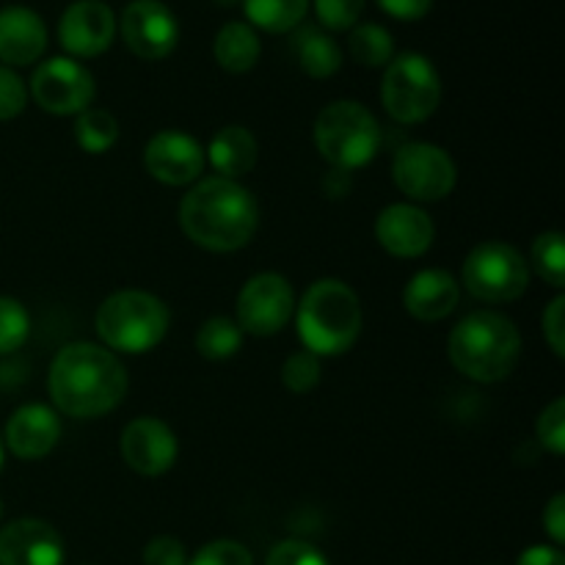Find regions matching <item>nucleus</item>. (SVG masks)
Instances as JSON below:
<instances>
[{
    "label": "nucleus",
    "instance_id": "9b49d317",
    "mask_svg": "<svg viewBox=\"0 0 565 565\" xmlns=\"http://www.w3.org/2000/svg\"><path fill=\"white\" fill-rule=\"evenodd\" d=\"M296 315V290L287 276L265 270L252 276L237 292L235 323L243 334L274 337L285 329Z\"/></svg>",
    "mask_w": 565,
    "mask_h": 565
},
{
    "label": "nucleus",
    "instance_id": "f03ea898",
    "mask_svg": "<svg viewBox=\"0 0 565 565\" xmlns=\"http://www.w3.org/2000/svg\"><path fill=\"white\" fill-rule=\"evenodd\" d=\"M180 226L193 246L213 254L241 252L259 226V204L237 180L207 177L193 182L180 202Z\"/></svg>",
    "mask_w": 565,
    "mask_h": 565
},
{
    "label": "nucleus",
    "instance_id": "6ab92c4d",
    "mask_svg": "<svg viewBox=\"0 0 565 565\" xmlns=\"http://www.w3.org/2000/svg\"><path fill=\"white\" fill-rule=\"evenodd\" d=\"M47 50V25L28 6L0 9V64L31 66Z\"/></svg>",
    "mask_w": 565,
    "mask_h": 565
},
{
    "label": "nucleus",
    "instance_id": "f8f14e48",
    "mask_svg": "<svg viewBox=\"0 0 565 565\" xmlns=\"http://www.w3.org/2000/svg\"><path fill=\"white\" fill-rule=\"evenodd\" d=\"M119 33L141 61H163L180 42V22L163 0H130L121 11Z\"/></svg>",
    "mask_w": 565,
    "mask_h": 565
},
{
    "label": "nucleus",
    "instance_id": "f704fd0d",
    "mask_svg": "<svg viewBox=\"0 0 565 565\" xmlns=\"http://www.w3.org/2000/svg\"><path fill=\"white\" fill-rule=\"evenodd\" d=\"M28 108V86L14 70L0 64V121H11Z\"/></svg>",
    "mask_w": 565,
    "mask_h": 565
},
{
    "label": "nucleus",
    "instance_id": "7c9ffc66",
    "mask_svg": "<svg viewBox=\"0 0 565 565\" xmlns=\"http://www.w3.org/2000/svg\"><path fill=\"white\" fill-rule=\"evenodd\" d=\"M315 17L323 25V31H351L359 25V17L364 11V0H309Z\"/></svg>",
    "mask_w": 565,
    "mask_h": 565
},
{
    "label": "nucleus",
    "instance_id": "20e7f679",
    "mask_svg": "<svg viewBox=\"0 0 565 565\" xmlns=\"http://www.w3.org/2000/svg\"><path fill=\"white\" fill-rule=\"evenodd\" d=\"M364 312L356 290L342 279H318L296 303V329L303 351L315 356H340L356 345Z\"/></svg>",
    "mask_w": 565,
    "mask_h": 565
},
{
    "label": "nucleus",
    "instance_id": "6e6552de",
    "mask_svg": "<svg viewBox=\"0 0 565 565\" xmlns=\"http://www.w3.org/2000/svg\"><path fill=\"white\" fill-rule=\"evenodd\" d=\"M461 285L483 303H511L527 292L530 265L511 243H478L463 259Z\"/></svg>",
    "mask_w": 565,
    "mask_h": 565
},
{
    "label": "nucleus",
    "instance_id": "393cba45",
    "mask_svg": "<svg viewBox=\"0 0 565 565\" xmlns=\"http://www.w3.org/2000/svg\"><path fill=\"white\" fill-rule=\"evenodd\" d=\"M348 53L359 66L379 70L395 58V39L379 22H359L348 33Z\"/></svg>",
    "mask_w": 565,
    "mask_h": 565
},
{
    "label": "nucleus",
    "instance_id": "ea45409f",
    "mask_svg": "<svg viewBox=\"0 0 565 565\" xmlns=\"http://www.w3.org/2000/svg\"><path fill=\"white\" fill-rule=\"evenodd\" d=\"M516 565H565V555L555 544H535L519 555Z\"/></svg>",
    "mask_w": 565,
    "mask_h": 565
},
{
    "label": "nucleus",
    "instance_id": "a19ab883",
    "mask_svg": "<svg viewBox=\"0 0 565 565\" xmlns=\"http://www.w3.org/2000/svg\"><path fill=\"white\" fill-rule=\"evenodd\" d=\"M323 191L329 193L331 199H340L351 191V171L342 169H331L323 180Z\"/></svg>",
    "mask_w": 565,
    "mask_h": 565
},
{
    "label": "nucleus",
    "instance_id": "c03bdc74",
    "mask_svg": "<svg viewBox=\"0 0 565 565\" xmlns=\"http://www.w3.org/2000/svg\"><path fill=\"white\" fill-rule=\"evenodd\" d=\"M0 519H3V502H0Z\"/></svg>",
    "mask_w": 565,
    "mask_h": 565
},
{
    "label": "nucleus",
    "instance_id": "72a5a7b5",
    "mask_svg": "<svg viewBox=\"0 0 565 565\" xmlns=\"http://www.w3.org/2000/svg\"><path fill=\"white\" fill-rule=\"evenodd\" d=\"M265 565H329V561H326V555L318 546L307 544V541L301 539H287L279 541V544L268 552Z\"/></svg>",
    "mask_w": 565,
    "mask_h": 565
},
{
    "label": "nucleus",
    "instance_id": "c756f323",
    "mask_svg": "<svg viewBox=\"0 0 565 565\" xmlns=\"http://www.w3.org/2000/svg\"><path fill=\"white\" fill-rule=\"evenodd\" d=\"M320 375H323V367H320V356L309 351H296L287 356V362L281 364V384L292 392V395H309L315 386L320 384Z\"/></svg>",
    "mask_w": 565,
    "mask_h": 565
},
{
    "label": "nucleus",
    "instance_id": "4468645a",
    "mask_svg": "<svg viewBox=\"0 0 565 565\" xmlns=\"http://www.w3.org/2000/svg\"><path fill=\"white\" fill-rule=\"evenodd\" d=\"M119 22L105 0H75L58 20V42L70 58H97L114 44Z\"/></svg>",
    "mask_w": 565,
    "mask_h": 565
},
{
    "label": "nucleus",
    "instance_id": "58836bf2",
    "mask_svg": "<svg viewBox=\"0 0 565 565\" xmlns=\"http://www.w3.org/2000/svg\"><path fill=\"white\" fill-rule=\"evenodd\" d=\"M544 530L550 533L552 544H565V494H555L544 508Z\"/></svg>",
    "mask_w": 565,
    "mask_h": 565
},
{
    "label": "nucleus",
    "instance_id": "b1692460",
    "mask_svg": "<svg viewBox=\"0 0 565 565\" xmlns=\"http://www.w3.org/2000/svg\"><path fill=\"white\" fill-rule=\"evenodd\" d=\"M243 11L254 31L290 33L307 17L309 0H243Z\"/></svg>",
    "mask_w": 565,
    "mask_h": 565
},
{
    "label": "nucleus",
    "instance_id": "79ce46f5",
    "mask_svg": "<svg viewBox=\"0 0 565 565\" xmlns=\"http://www.w3.org/2000/svg\"><path fill=\"white\" fill-rule=\"evenodd\" d=\"M213 3H218V6H224V9H232V6H237V3H243V0H213Z\"/></svg>",
    "mask_w": 565,
    "mask_h": 565
},
{
    "label": "nucleus",
    "instance_id": "2f4dec72",
    "mask_svg": "<svg viewBox=\"0 0 565 565\" xmlns=\"http://www.w3.org/2000/svg\"><path fill=\"white\" fill-rule=\"evenodd\" d=\"M535 439L541 441L544 450L561 458L565 452V397H555L544 412L539 414L535 423Z\"/></svg>",
    "mask_w": 565,
    "mask_h": 565
},
{
    "label": "nucleus",
    "instance_id": "0eeeda50",
    "mask_svg": "<svg viewBox=\"0 0 565 565\" xmlns=\"http://www.w3.org/2000/svg\"><path fill=\"white\" fill-rule=\"evenodd\" d=\"M441 103V77L423 53H401L384 66L381 105L397 125H423Z\"/></svg>",
    "mask_w": 565,
    "mask_h": 565
},
{
    "label": "nucleus",
    "instance_id": "c9c22d12",
    "mask_svg": "<svg viewBox=\"0 0 565 565\" xmlns=\"http://www.w3.org/2000/svg\"><path fill=\"white\" fill-rule=\"evenodd\" d=\"M143 565H188L185 544L174 535H158L143 546Z\"/></svg>",
    "mask_w": 565,
    "mask_h": 565
},
{
    "label": "nucleus",
    "instance_id": "f3484780",
    "mask_svg": "<svg viewBox=\"0 0 565 565\" xmlns=\"http://www.w3.org/2000/svg\"><path fill=\"white\" fill-rule=\"evenodd\" d=\"M0 565H64V539L44 519H14L0 530Z\"/></svg>",
    "mask_w": 565,
    "mask_h": 565
},
{
    "label": "nucleus",
    "instance_id": "aec40b11",
    "mask_svg": "<svg viewBox=\"0 0 565 565\" xmlns=\"http://www.w3.org/2000/svg\"><path fill=\"white\" fill-rule=\"evenodd\" d=\"M461 298V285L450 270L425 268L408 279L403 290V307L419 323H439L450 318Z\"/></svg>",
    "mask_w": 565,
    "mask_h": 565
},
{
    "label": "nucleus",
    "instance_id": "423d86ee",
    "mask_svg": "<svg viewBox=\"0 0 565 565\" xmlns=\"http://www.w3.org/2000/svg\"><path fill=\"white\" fill-rule=\"evenodd\" d=\"M315 149L331 169L356 171L373 163L384 143V130L367 105L334 99L318 114L312 127Z\"/></svg>",
    "mask_w": 565,
    "mask_h": 565
},
{
    "label": "nucleus",
    "instance_id": "9d476101",
    "mask_svg": "<svg viewBox=\"0 0 565 565\" xmlns=\"http://www.w3.org/2000/svg\"><path fill=\"white\" fill-rule=\"evenodd\" d=\"M97 83L94 75L70 55H55L33 70L28 97L50 116H77L92 108Z\"/></svg>",
    "mask_w": 565,
    "mask_h": 565
},
{
    "label": "nucleus",
    "instance_id": "7ed1b4c3",
    "mask_svg": "<svg viewBox=\"0 0 565 565\" xmlns=\"http://www.w3.org/2000/svg\"><path fill=\"white\" fill-rule=\"evenodd\" d=\"M450 364L469 381L500 384L522 359V334L508 315L478 309L458 320L447 337Z\"/></svg>",
    "mask_w": 565,
    "mask_h": 565
},
{
    "label": "nucleus",
    "instance_id": "473e14b6",
    "mask_svg": "<svg viewBox=\"0 0 565 565\" xmlns=\"http://www.w3.org/2000/svg\"><path fill=\"white\" fill-rule=\"evenodd\" d=\"M188 565H254L252 552L243 544L230 539H218L204 544L196 555L188 561Z\"/></svg>",
    "mask_w": 565,
    "mask_h": 565
},
{
    "label": "nucleus",
    "instance_id": "a878e982",
    "mask_svg": "<svg viewBox=\"0 0 565 565\" xmlns=\"http://www.w3.org/2000/svg\"><path fill=\"white\" fill-rule=\"evenodd\" d=\"M243 331L235 323V318H226V315H215L207 318L196 331V351L199 356L207 359V362H224L232 359L243 348Z\"/></svg>",
    "mask_w": 565,
    "mask_h": 565
},
{
    "label": "nucleus",
    "instance_id": "cd10ccee",
    "mask_svg": "<svg viewBox=\"0 0 565 565\" xmlns=\"http://www.w3.org/2000/svg\"><path fill=\"white\" fill-rule=\"evenodd\" d=\"M533 268L555 290L565 287V237L563 232H541L533 241Z\"/></svg>",
    "mask_w": 565,
    "mask_h": 565
},
{
    "label": "nucleus",
    "instance_id": "dca6fc26",
    "mask_svg": "<svg viewBox=\"0 0 565 565\" xmlns=\"http://www.w3.org/2000/svg\"><path fill=\"white\" fill-rule=\"evenodd\" d=\"M375 241L392 257L417 259L434 246L436 224L417 204L397 202L381 210L375 218Z\"/></svg>",
    "mask_w": 565,
    "mask_h": 565
},
{
    "label": "nucleus",
    "instance_id": "4c0bfd02",
    "mask_svg": "<svg viewBox=\"0 0 565 565\" xmlns=\"http://www.w3.org/2000/svg\"><path fill=\"white\" fill-rule=\"evenodd\" d=\"M375 3L381 6V11L395 17V20L414 22V20H423V17L428 14L434 0H375Z\"/></svg>",
    "mask_w": 565,
    "mask_h": 565
},
{
    "label": "nucleus",
    "instance_id": "37998d69",
    "mask_svg": "<svg viewBox=\"0 0 565 565\" xmlns=\"http://www.w3.org/2000/svg\"><path fill=\"white\" fill-rule=\"evenodd\" d=\"M0 467H3V439H0Z\"/></svg>",
    "mask_w": 565,
    "mask_h": 565
},
{
    "label": "nucleus",
    "instance_id": "1a4fd4ad",
    "mask_svg": "<svg viewBox=\"0 0 565 565\" xmlns=\"http://www.w3.org/2000/svg\"><path fill=\"white\" fill-rule=\"evenodd\" d=\"M392 180L397 191L414 202H441L458 182V166L450 152L428 141H408L392 158Z\"/></svg>",
    "mask_w": 565,
    "mask_h": 565
},
{
    "label": "nucleus",
    "instance_id": "f257e3e1",
    "mask_svg": "<svg viewBox=\"0 0 565 565\" xmlns=\"http://www.w3.org/2000/svg\"><path fill=\"white\" fill-rule=\"evenodd\" d=\"M127 370L121 359L97 342H70L53 356L47 392L61 414L97 419L114 412L127 395Z\"/></svg>",
    "mask_w": 565,
    "mask_h": 565
},
{
    "label": "nucleus",
    "instance_id": "39448f33",
    "mask_svg": "<svg viewBox=\"0 0 565 565\" xmlns=\"http://www.w3.org/2000/svg\"><path fill=\"white\" fill-rule=\"evenodd\" d=\"M94 329L103 348L127 356L154 351L171 329V312L163 298L147 290H119L99 303Z\"/></svg>",
    "mask_w": 565,
    "mask_h": 565
},
{
    "label": "nucleus",
    "instance_id": "ddd939ff",
    "mask_svg": "<svg viewBox=\"0 0 565 565\" xmlns=\"http://www.w3.org/2000/svg\"><path fill=\"white\" fill-rule=\"evenodd\" d=\"M204 147L182 130H160L143 147V169L152 180L169 188H185L202 180Z\"/></svg>",
    "mask_w": 565,
    "mask_h": 565
},
{
    "label": "nucleus",
    "instance_id": "a211bd4d",
    "mask_svg": "<svg viewBox=\"0 0 565 565\" xmlns=\"http://www.w3.org/2000/svg\"><path fill=\"white\" fill-rule=\"evenodd\" d=\"M61 439V419L53 406L28 403L20 406L6 423L3 441L20 461H42L55 450Z\"/></svg>",
    "mask_w": 565,
    "mask_h": 565
},
{
    "label": "nucleus",
    "instance_id": "4be33fe9",
    "mask_svg": "<svg viewBox=\"0 0 565 565\" xmlns=\"http://www.w3.org/2000/svg\"><path fill=\"white\" fill-rule=\"evenodd\" d=\"M290 47L296 53L298 66L315 81L337 75L342 66V47L329 31L318 25H298L292 31Z\"/></svg>",
    "mask_w": 565,
    "mask_h": 565
},
{
    "label": "nucleus",
    "instance_id": "412c9836",
    "mask_svg": "<svg viewBox=\"0 0 565 565\" xmlns=\"http://www.w3.org/2000/svg\"><path fill=\"white\" fill-rule=\"evenodd\" d=\"M204 158L215 169V177L224 180H241L248 171L257 166L259 160V143L248 127L243 125H226L210 138Z\"/></svg>",
    "mask_w": 565,
    "mask_h": 565
},
{
    "label": "nucleus",
    "instance_id": "bb28decb",
    "mask_svg": "<svg viewBox=\"0 0 565 565\" xmlns=\"http://www.w3.org/2000/svg\"><path fill=\"white\" fill-rule=\"evenodd\" d=\"M75 141L88 154L110 152L119 141V119L105 108H86L75 116Z\"/></svg>",
    "mask_w": 565,
    "mask_h": 565
},
{
    "label": "nucleus",
    "instance_id": "e433bc0d",
    "mask_svg": "<svg viewBox=\"0 0 565 565\" xmlns=\"http://www.w3.org/2000/svg\"><path fill=\"white\" fill-rule=\"evenodd\" d=\"M541 329H544L546 345L552 348L557 359L565 356V296L555 298V301L546 307L544 318H541Z\"/></svg>",
    "mask_w": 565,
    "mask_h": 565
},
{
    "label": "nucleus",
    "instance_id": "2eb2a0df",
    "mask_svg": "<svg viewBox=\"0 0 565 565\" xmlns=\"http://www.w3.org/2000/svg\"><path fill=\"white\" fill-rule=\"evenodd\" d=\"M121 461L143 478H160L180 456L177 434L158 417H136L125 425L119 439Z\"/></svg>",
    "mask_w": 565,
    "mask_h": 565
},
{
    "label": "nucleus",
    "instance_id": "c85d7f7f",
    "mask_svg": "<svg viewBox=\"0 0 565 565\" xmlns=\"http://www.w3.org/2000/svg\"><path fill=\"white\" fill-rule=\"evenodd\" d=\"M31 334V315L17 298L0 296V356L20 351Z\"/></svg>",
    "mask_w": 565,
    "mask_h": 565
},
{
    "label": "nucleus",
    "instance_id": "5701e85b",
    "mask_svg": "<svg viewBox=\"0 0 565 565\" xmlns=\"http://www.w3.org/2000/svg\"><path fill=\"white\" fill-rule=\"evenodd\" d=\"M263 44H259L257 31L248 22H226L213 42V55L218 61L221 70L232 72V75H246L257 66Z\"/></svg>",
    "mask_w": 565,
    "mask_h": 565
}]
</instances>
